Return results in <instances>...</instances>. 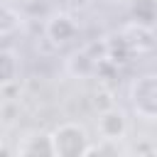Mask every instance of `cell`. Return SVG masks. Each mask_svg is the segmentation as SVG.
Returning <instances> with one entry per match:
<instances>
[{"instance_id": "obj_2", "label": "cell", "mask_w": 157, "mask_h": 157, "mask_svg": "<svg viewBox=\"0 0 157 157\" xmlns=\"http://www.w3.org/2000/svg\"><path fill=\"white\" fill-rule=\"evenodd\" d=\"M128 93H130V105L135 115L147 123H155L157 120V74L135 76Z\"/></svg>"}, {"instance_id": "obj_10", "label": "cell", "mask_w": 157, "mask_h": 157, "mask_svg": "<svg viewBox=\"0 0 157 157\" xmlns=\"http://www.w3.org/2000/svg\"><path fill=\"white\" fill-rule=\"evenodd\" d=\"M22 20H20V12L5 2H0V37H10L20 29Z\"/></svg>"}, {"instance_id": "obj_5", "label": "cell", "mask_w": 157, "mask_h": 157, "mask_svg": "<svg viewBox=\"0 0 157 157\" xmlns=\"http://www.w3.org/2000/svg\"><path fill=\"white\" fill-rule=\"evenodd\" d=\"M120 34H123L130 54H137V56L140 54H150L152 47H155V32H152V27H145V25H135L132 22Z\"/></svg>"}, {"instance_id": "obj_8", "label": "cell", "mask_w": 157, "mask_h": 157, "mask_svg": "<svg viewBox=\"0 0 157 157\" xmlns=\"http://www.w3.org/2000/svg\"><path fill=\"white\" fill-rule=\"evenodd\" d=\"M20 76V59L12 49H0V88L15 86Z\"/></svg>"}, {"instance_id": "obj_1", "label": "cell", "mask_w": 157, "mask_h": 157, "mask_svg": "<svg viewBox=\"0 0 157 157\" xmlns=\"http://www.w3.org/2000/svg\"><path fill=\"white\" fill-rule=\"evenodd\" d=\"M49 142H52V157H86L91 135L86 125L69 120L49 132Z\"/></svg>"}, {"instance_id": "obj_6", "label": "cell", "mask_w": 157, "mask_h": 157, "mask_svg": "<svg viewBox=\"0 0 157 157\" xmlns=\"http://www.w3.org/2000/svg\"><path fill=\"white\" fill-rule=\"evenodd\" d=\"M17 155H27V157H52V142H49V132H29L25 135L17 147Z\"/></svg>"}, {"instance_id": "obj_7", "label": "cell", "mask_w": 157, "mask_h": 157, "mask_svg": "<svg viewBox=\"0 0 157 157\" xmlns=\"http://www.w3.org/2000/svg\"><path fill=\"white\" fill-rule=\"evenodd\" d=\"M103 56H91L88 49H81V52H74L71 59L66 61V69L71 76H78V78H86L91 74H96V66Z\"/></svg>"}, {"instance_id": "obj_9", "label": "cell", "mask_w": 157, "mask_h": 157, "mask_svg": "<svg viewBox=\"0 0 157 157\" xmlns=\"http://www.w3.org/2000/svg\"><path fill=\"white\" fill-rule=\"evenodd\" d=\"M132 22L135 25H145L152 27L155 25V15H157V0H132Z\"/></svg>"}, {"instance_id": "obj_4", "label": "cell", "mask_w": 157, "mask_h": 157, "mask_svg": "<svg viewBox=\"0 0 157 157\" xmlns=\"http://www.w3.org/2000/svg\"><path fill=\"white\" fill-rule=\"evenodd\" d=\"M76 34H78V22L69 12H54L44 22V37L54 47H66L69 42L76 39Z\"/></svg>"}, {"instance_id": "obj_3", "label": "cell", "mask_w": 157, "mask_h": 157, "mask_svg": "<svg viewBox=\"0 0 157 157\" xmlns=\"http://www.w3.org/2000/svg\"><path fill=\"white\" fill-rule=\"evenodd\" d=\"M96 130H98V137L101 140L123 142L128 137V130H130V123H128L125 110L118 108L115 103L108 105V108H101L98 110V118H96Z\"/></svg>"}]
</instances>
